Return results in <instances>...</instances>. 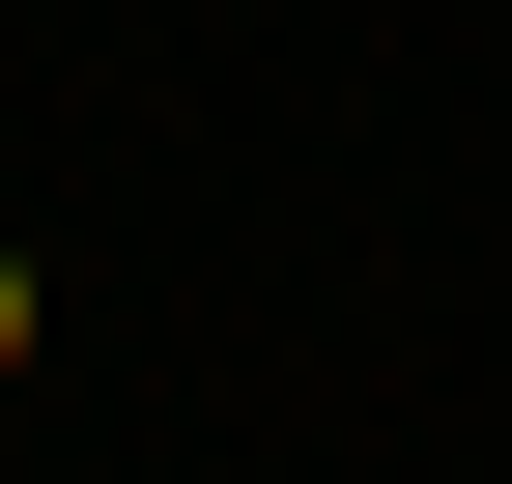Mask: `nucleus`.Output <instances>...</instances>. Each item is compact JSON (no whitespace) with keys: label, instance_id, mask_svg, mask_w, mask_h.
Wrapping results in <instances>:
<instances>
[{"label":"nucleus","instance_id":"f257e3e1","mask_svg":"<svg viewBox=\"0 0 512 484\" xmlns=\"http://www.w3.org/2000/svg\"><path fill=\"white\" fill-rule=\"evenodd\" d=\"M29 342H57V285H29V257H0V371H29Z\"/></svg>","mask_w":512,"mask_h":484}]
</instances>
